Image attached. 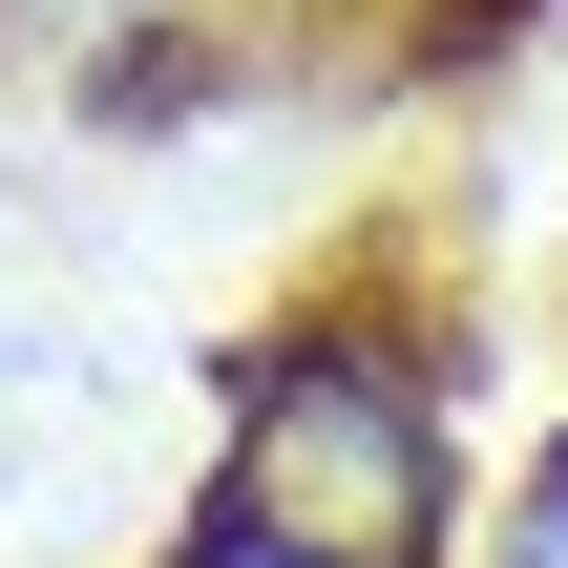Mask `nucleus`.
Masks as SVG:
<instances>
[{
  "instance_id": "2",
  "label": "nucleus",
  "mask_w": 568,
  "mask_h": 568,
  "mask_svg": "<svg viewBox=\"0 0 568 568\" xmlns=\"http://www.w3.org/2000/svg\"><path fill=\"white\" fill-rule=\"evenodd\" d=\"M506 568H568V443L527 464V506H506Z\"/></svg>"
},
{
  "instance_id": "1",
  "label": "nucleus",
  "mask_w": 568,
  "mask_h": 568,
  "mask_svg": "<svg viewBox=\"0 0 568 568\" xmlns=\"http://www.w3.org/2000/svg\"><path fill=\"white\" fill-rule=\"evenodd\" d=\"M211 527H253L295 568H443V527H464L443 358L358 337V316L232 337V379H211Z\"/></svg>"
},
{
  "instance_id": "3",
  "label": "nucleus",
  "mask_w": 568,
  "mask_h": 568,
  "mask_svg": "<svg viewBox=\"0 0 568 568\" xmlns=\"http://www.w3.org/2000/svg\"><path fill=\"white\" fill-rule=\"evenodd\" d=\"M169 568H295V548H253V527H190V548H169Z\"/></svg>"
}]
</instances>
